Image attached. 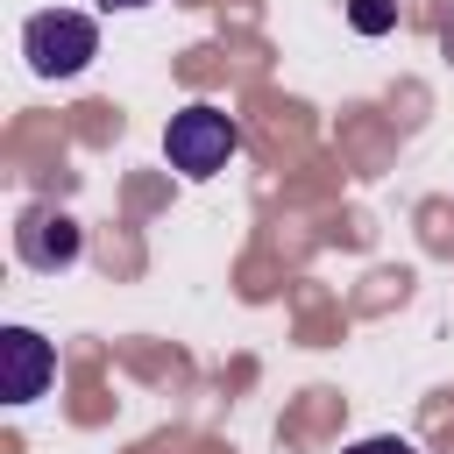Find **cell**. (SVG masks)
<instances>
[{
    "label": "cell",
    "mask_w": 454,
    "mask_h": 454,
    "mask_svg": "<svg viewBox=\"0 0 454 454\" xmlns=\"http://www.w3.org/2000/svg\"><path fill=\"white\" fill-rule=\"evenodd\" d=\"M21 57H28L35 78H78L99 57V21L71 14V7H43V14L21 21Z\"/></svg>",
    "instance_id": "cell-1"
},
{
    "label": "cell",
    "mask_w": 454,
    "mask_h": 454,
    "mask_svg": "<svg viewBox=\"0 0 454 454\" xmlns=\"http://www.w3.org/2000/svg\"><path fill=\"white\" fill-rule=\"evenodd\" d=\"M241 149V128H234V114H220V106H184V114H170V128H163V156H170V170L177 177H213V170H227V156Z\"/></svg>",
    "instance_id": "cell-2"
},
{
    "label": "cell",
    "mask_w": 454,
    "mask_h": 454,
    "mask_svg": "<svg viewBox=\"0 0 454 454\" xmlns=\"http://www.w3.org/2000/svg\"><path fill=\"white\" fill-rule=\"evenodd\" d=\"M57 376V348L35 326H0V397L7 404H35Z\"/></svg>",
    "instance_id": "cell-3"
},
{
    "label": "cell",
    "mask_w": 454,
    "mask_h": 454,
    "mask_svg": "<svg viewBox=\"0 0 454 454\" xmlns=\"http://www.w3.org/2000/svg\"><path fill=\"white\" fill-rule=\"evenodd\" d=\"M14 255L28 270H71L78 262V220L57 213V206H28L14 220Z\"/></svg>",
    "instance_id": "cell-4"
},
{
    "label": "cell",
    "mask_w": 454,
    "mask_h": 454,
    "mask_svg": "<svg viewBox=\"0 0 454 454\" xmlns=\"http://www.w3.org/2000/svg\"><path fill=\"white\" fill-rule=\"evenodd\" d=\"M348 21H355L362 35H383V28L397 21V7H390V0H355V7H348Z\"/></svg>",
    "instance_id": "cell-5"
},
{
    "label": "cell",
    "mask_w": 454,
    "mask_h": 454,
    "mask_svg": "<svg viewBox=\"0 0 454 454\" xmlns=\"http://www.w3.org/2000/svg\"><path fill=\"white\" fill-rule=\"evenodd\" d=\"M348 454H419L411 440H397V433H376V440H355Z\"/></svg>",
    "instance_id": "cell-6"
},
{
    "label": "cell",
    "mask_w": 454,
    "mask_h": 454,
    "mask_svg": "<svg viewBox=\"0 0 454 454\" xmlns=\"http://www.w3.org/2000/svg\"><path fill=\"white\" fill-rule=\"evenodd\" d=\"M99 7H106V14H114V7H149V0H99Z\"/></svg>",
    "instance_id": "cell-7"
}]
</instances>
